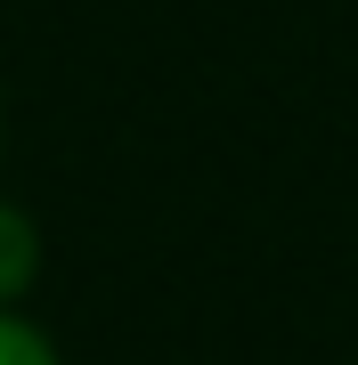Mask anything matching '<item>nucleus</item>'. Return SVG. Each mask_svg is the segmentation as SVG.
I'll return each instance as SVG.
<instances>
[{
  "instance_id": "obj_1",
  "label": "nucleus",
  "mask_w": 358,
  "mask_h": 365,
  "mask_svg": "<svg viewBox=\"0 0 358 365\" xmlns=\"http://www.w3.org/2000/svg\"><path fill=\"white\" fill-rule=\"evenodd\" d=\"M25 276H33V227L16 220L9 203H0V300L25 284Z\"/></svg>"
},
{
  "instance_id": "obj_2",
  "label": "nucleus",
  "mask_w": 358,
  "mask_h": 365,
  "mask_svg": "<svg viewBox=\"0 0 358 365\" xmlns=\"http://www.w3.org/2000/svg\"><path fill=\"white\" fill-rule=\"evenodd\" d=\"M0 365H57V357H49V341H41L33 325L0 317Z\"/></svg>"
}]
</instances>
